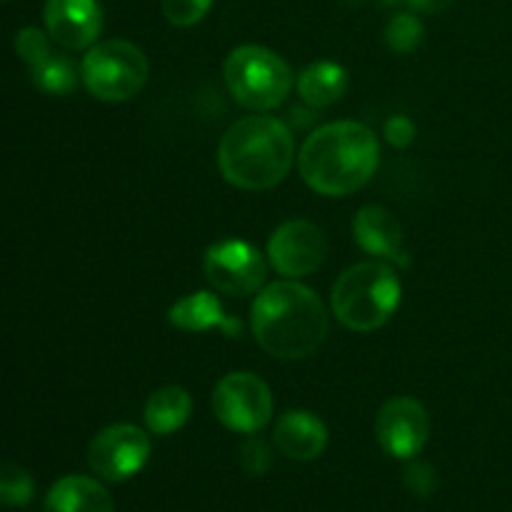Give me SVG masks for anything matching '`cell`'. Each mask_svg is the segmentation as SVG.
I'll use <instances>...</instances> for the list:
<instances>
[{"label":"cell","instance_id":"obj_1","mask_svg":"<svg viewBox=\"0 0 512 512\" xmlns=\"http://www.w3.org/2000/svg\"><path fill=\"white\" fill-rule=\"evenodd\" d=\"M250 328L255 343L273 358L305 360L328 335V310L310 288L295 280H278L255 298Z\"/></svg>","mask_w":512,"mask_h":512},{"label":"cell","instance_id":"obj_2","mask_svg":"<svg viewBox=\"0 0 512 512\" xmlns=\"http://www.w3.org/2000/svg\"><path fill=\"white\" fill-rule=\"evenodd\" d=\"M380 163L378 135L363 123L323 125L303 143L298 168L310 190L328 198L358 193Z\"/></svg>","mask_w":512,"mask_h":512},{"label":"cell","instance_id":"obj_3","mask_svg":"<svg viewBox=\"0 0 512 512\" xmlns=\"http://www.w3.org/2000/svg\"><path fill=\"white\" fill-rule=\"evenodd\" d=\"M295 160L293 130L273 115H248L225 130L218 168L240 190H270L283 183Z\"/></svg>","mask_w":512,"mask_h":512},{"label":"cell","instance_id":"obj_4","mask_svg":"<svg viewBox=\"0 0 512 512\" xmlns=\"http://www.w3.org/2000/svg\"><path fill=\"white\" fill-rule=\"evenodd\" d=\"M333 313L355 333L383 328L400 305V280L390 265L368 260L345 270L333 285Z\"/></svg>","mask_w":512,"mask_h":512},{"label":"cell","instance_id":"obj_5","mask_svg":"<svg viewBox=\"0 0 512 512\" xmlns=\"http://www.w3.org/2000/svg\"><path fill=\"white\" fill-rule=\"evenodd\" d=\"M223 78L228 93L243 108L265 113L283 103L293 90V70L263 45H240L225 58Z\"/></svg>","mask_w":512,"mask_h":512},{"label":"cell","instance_id":"obj_6","mask_svg":"<svg viewBox=\"0 0 512 512\" xmlns=\"http://www.w3.org/2000/svg\"><path fill=\"white\" fill-rule=\"evenodd\" d=\"M148 58L128 40H105L93 45L80 63V80L93 98L125 103L148 83Z\"/></svg>","mask_w":512,"mask_h":512},{"label":"cell","instance_id":"obj_7","mask_svg":"<svg viewBox=\"0 0 512 512\" xmlns=\"http://www.w3.org/2000/svg\"><path fill=\"white\" fill-rule=\"evenodd\" d=\"M213 410L228 430L253 435L273 418V395L258 375L230 373L215 385Z\"/></svg>","mask_w":512,"mask_h":512},{"label":"cell","instance_id":"obj_8","mask_svg":"<svg viewBox=\"0 0 512 512\" xmlns=\"http://www.w3.org/2000/svg\"><path fill=\"white\" fill-rule=\"evenodd\" d=\"M203 273L218 293L245 298L263 288L268 278V263L255 245L245 240H223L208 248Z\"/></svg>","mask_w":512,"mask_h":512},{"label":"cell","instance_id":"obj_9","mask_svg":"<svg viewBox=\"0 0 512 512\" xmlns=\"http://www.w3.org/2000/svg\"><path fill=\"white\" fill-rule=\"evenodd\" d=\"M150 458V438L130 423L100 430L88 448V465L100 480L125 483L145 468Z\"/></svg>","mask_w":512,"mask_h":512},{"label":"cell","instance_id":"obj_10","mask_svg":"<svg viewBox=\"0 0 512 512\" xmlns=\"http://www.w3.org/2000/svg\"><path fill=\"white\" fill-rule=\"evenodd\" d=\"M328 255V240L323 230L310 220H288L280 225L268 243V260L285 278L313 275Z\"/></svg>","mask_w":512,"mask_h":512},{"label":"cell","instance_id":"obj_11","mask_svg":"<svg viewBox=\"0 0 512 512\" xmlns=\"http://www.w3.org/2000/svg\"><path fill=\"white\" fill-rule=\"evenodd\" d=\"M428 435V410L413 398L388 400L375 418V438L390 458L413 460L425 448Z\"/></svg>","mask_w":512,"mask_h":512},{"label":"cell","instance_id":"obj_12","mask_svg":"<svg viewBox=\"0 0 512 512\" xmlns=\"http://www.w3.org/2000/svg\"><path fill=\"white\" fill-rule=\"evenodd\" d=\"M43 18L50 38L65 50L90 48L103 30L98 0H48Z\"/></svg>","mask_w":512,"mask_h":512},{"label":"cell","instance_id":"obj_13","mask_svg":"<svg viewBox=\"0 0 512 512\" xmlns=\"http://www.w3.org/2000/svg\"><path fill=\"white\" fill-rule=\"evenodd\" d=\"M353 235L355 243L368 255L390 260L403 268L410 265L408 250L403 248V228L388 208L365 205L363 210H358V215L353 218Z\"/></svg>","mask_w":512,"mask_h":512},{"label":"cell","instance_id":"obj_14","mask_svg":"<svg viewBox=\"0 0 512 512\" xmlns=\"http://www.w3.org/2000/svg\"><path fill=\"white\" fill-rule=\"evenodd\" d=\"M273 440L285 458L310 463L323 455L325 445H328V428L310 410H288L280 415L273 430Z\"/></svg>","mask_w":512,"mask_h":512},{"label":"cell","instance_id":"obj_15","mask_svg":"<svg viewBox=\"0 0 512 512\" xmlns=\"http://www.w3.org/2000/svg\"><path fill=\"white\" fill-rule=\"evenodd\" d=\"M168 320L173 328L185 330V333H205L210 328H220L230 338H235L240 333L238 320L228 318L223 313V305H220L218 295L208 293V290H200V293L178 300L170 308Z\"/></svg>","mask_w":512,"mask_h":512},{"label":"cell","instance_id":"obj_16","mask_svg":"<svg viewBox=\"0 0 512 512\" xmlns=\"http://www.w3.org/2000/svg\"><path fill=\"white\" fill-rule=\"evenodd\" d=\"M45 512H115V503L98 480L68 475L48 490Z\"/></svg>","mask_w":512,"mask_h":512},{"label":"cell","instance_id":"obj_17","mask_svg":"<svg viewBox=\"0 0 512 512\" xmlns=\"http://www.w3.org/2000/svg\"><path fill=\"white\" fill-rule=\"evenodd\" d=\"M348 90V73L343 65L318 60L298 75V93L308 108L320 110L338 103Z\"/></svg>","mask_w":512,"mask_h":512},{"label":"cell","instance_id":"obj_18","mask_svg":"<svg viewBox=\"0 0 512 512\" xmlns=\"http://www.w3.org/2000/svg\"><path fill=\"white\" fill-rule=\"evenodd\" d=\"M193 413V398L180 385L158 388L145 403V425L153 435H170L183 428Z\"/></svg>","mask_w":512,"mask_h":512},{"label":"cell","instance_id":"obj_19","mask_svg":"<svg viewBox=\"0 0 512 512\" xmlns=\"http://www.w3.org/2000/svg\"><path fill=\"white\" fill-rule=\"evenodd\" d=\"M30 75H33L35 88L48 95H65L78 83V73H75L73 63L63 55H50L48 60L30 68Z\"/></svg>","mask_w":512,"mask_h":512},{"label":"cell","instance_id":"obj_20","mask_svg":"<svg viewBox=\"0 0 512 512\" xmlns=\"http://www.w3.org/2000/svg\"><path fill=\"white\" fill-rule=\"evenodd\" d=\"M35 480L25 468L0 460V505L5 508H23L33 500Z\"/></svg>","mask_w":512,"mask_h":512},{"label":"cell","instance_id":"obj_21","mask_svg":"<svg viewBox=\"0 0 512 512\" xmlns=\"http://www.w3.org/2000/svg\"><path fill=\"white\" fill-rule=\"evenodd\" d=\"M423 40V23L413 13H398L385 28V43L395 53H413Z\"/></svg>","mask_w":512,"mask_h":512},{"label":"cell","instance_id":"obj_22","mask_svg":"<svg viewBox=\"0 0 512 512\" xmlns=\"http://www.w3.org/2000/svg\"><path fill=\"white\" fill-rule=\"evenodd\" d=\"M213 0H160L165 20L178 28H190L208 15Z\"/></svg>","mask_w":512,"mask_h":512},{"label":"cell","instance_id":"obj_23","mask_svg":"<svg viewBox=\"0 0 512 512\" xmlns=\"http://www.w3.org/2000/svg\"><path fill=\"white\" fill-rule=\"evenodd\" d=\"M15 53L20 55V60L35 68L43 60H48L53 55L50 50V40L43 30L38 28H20L18 35H15Z\"/></svg>","mask_w":512,"mask_h":512},{"label":"cell","instance_id":"obj_24","mask_svg":"<svg viewBox=\"0 0 512 512\" xmlns=\"http://www.w3.org/2000/svg\"><path fill=\"white\" fill-rule=\"evenodd\" d=\"M240 465L248 475L253 478H260L270 470L273 465V453H270L268 443L263 438H248L243 445H240Z\"/></svg>","mask_w":512,"mask_h":512},{"label":"cell","instance_id":"obj_25","mask_svg":"<svg viewBox=\"0 0 512 512\" xmlns=\"http://www.w3.org/2000/svg\"><path fill=\"white\" fill-rule=\"evenodd\" d=\"M403 483L408 493L415 495V498H430L435 488H438V473L428 463H410L405 468Z\"/></svg>","mask_w":512,"mask_h":512},{"label":"cell","instance_id":"obj_26","mask_svg":"<svg viewBox=\"0 0 512 512\" xmlns=\"http://www.w3.org/2000/svg\"><path fill=\"white\" fill-rule=\"evenodd\" d=\"M383 135L388 138L390 145H395V148H405V145L413 143V138H415L413 120L405 118V115H393V118L385 123Z\"/></svg>","mask_w":512,"mask_h":512},{"label":"cell","instance_id":"obj_27","mask_svg":"<svg viewBox=\"0 0 512 512\" xmlns=\"http://www.w3.org/2000/svg\"><path fill=\"white\" fill-rule=\"evenodd\" d=\"M405 3H408L410 10H415V13L438 15V13H445L455 0H405Z\"/></svg>","mask_w":512,"mask_h":512},{"label":"cell","instance_id":"obj_28","mask_svg":"<svg viewBox=\"0 0 512 512\" xmlns=\"http://www.w3.org/2000/svg\"><path fill=\"white\" fill-rule=\"evenodd\" d=\"M345 3H348V5H363L365 0H345Z\"/></svg>","mask_w":512,"mask_h":512},{"label":"cell","instance_id":"obj_29","mask_svg":"<svg viewBox=\"0 0 512 512\" xmlns=\"http://www.w3.org/2000/svg\"><path fill=\"white\" fill-rule=\"evenodd\" d=\"M0 3H3V0H0Z\"/></svg>","mask_w":512,"mask_h":512}]
</instances>
